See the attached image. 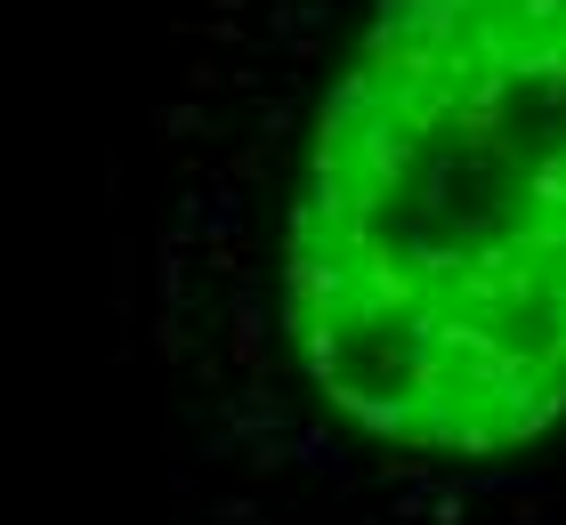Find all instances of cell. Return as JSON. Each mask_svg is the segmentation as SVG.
I'll use <instances>...</instances> for the list:
<instances>
[{
  "label": "cell",
  "mask_w": 566,
  "mask_h": 525,
  "mask_svg": "<svg viewBox=\"0 0 566 525\" xmlns=\"http://www.w3.org/2000/svg\"><path fill=\"white\" fill-rule=\"evenodd\" d=\"M122 324L170 525H566V0H170Z\"/></svg>",
  "instance_id": "obj_1"
}]
</instances>
